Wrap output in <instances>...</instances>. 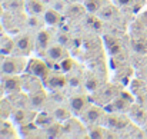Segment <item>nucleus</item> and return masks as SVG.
I'll list each match as a JSON object with an SVG mask.
<instances>
[{
  "label": "nucleus",
  "instance_id": "obj_14",
  "mask_svg": "<svg viewBox=\"0 0 147 139\" xmlns=\"http://www.w3.org/2000/svg\"><path fill=\"white\" fill-rule=\"evenodd\" d=\"M107 125L111 126L113 129H121L127 125V119L121 116H109L107 118Z\"/></svg>",
  "mask_w": 147,
  "mask_h": 139
},
{
  "label": "nucleus",
  "instance_id": "obj_27",
  "mask_svg": "<svg viewBox=\"0 0 147 139\" xmlns=\"http://www.w3.org/2000/svg\"><path fill=\"white\" fill-rule=\"evenodd\" d=\"M120 6H129V4H131V1L133 0H116Z\"/></svg>",
  "mask_w": 147,
  "mask_h": 139
},
{
  "label": "nucleus",
  "instance_id": "obj_6",
  "mask_svg": "<svg viewBox=\"0 0 147 139\" xmlns=\"http://www.w3.org/2000/svg\"><path fill=\"white\" fill-rule=\"evenodd\" d=\"M87 96L84 95H76L70 99V110L74 115H83L87 109Z\"/></svg>",
  "mask_w": 147,
  "mask_h": 139
},
{
  "label": "nucleus",
  "instance_id": "obj_21",
  "mask_svg": "<svg viewBox=\"0 0 147 139\" xmlns=\"http://www.w3.org/2000/svg\"><path fill=\"white\" fill-rule=\"evenodd\" d=\"M6 6H7V9L9 10H11V12H19V10H22V7L24 6V3L22 1V0H7L6 1Z\"/></svg>",
  "mask_w": 147,
  "mask_h": 139
},
{
  "label": "nucleus",
  "instance_id": "obj_8",
  "mask_svg": "<svg viewBox=\"0 0 147 139\" xmlns=\"http://www.w3.org/2000/svg\"><path fill=\"white\" fill-rule=\"evenodd\" d=\"M46 56L47 59H50L51 62H61L63 59L67 57V52L63 45H51L46 52Z\"/></svg>",
  "mask_w": 147,
  "mask_h": 139
},
{
  "label": "nucleus",
  "instance_id": "obj_28",
  "mask_svg": "<svg viewBox=\"0 0 147 139\" xmlns=\"http://www.w3.org/2000/svg\"><path fill=\"white\" fill-rule=\"evenodd\" d=\"M0 17H1V4H0Z\"/></svg>",
  "mask_w": 147,
  "mask_h": 139
},
{
  "label": "nucleus",
  "instance_id": "obj_11",
  "mask_svg": "<svg viewBox=\"0 0 147 139\" xmlns=\"http://www.w3.org/2000/svg\"><path fill=\"white\" fill-rule=\"evenodd\" d=\"M45 23L49 26H57L61 22V14L56 10V9H49L45 12V17H43Z\"/></svg>",
  "mask_w": 147,
  "mask_h": 139
},
{
  "label": "nucleus",
  "instance_id": "obj_12",
  "mask_svg": "<svg viewBox=\"0 0 147 139\" xmlns=\"http://www.w3.org/2000/svg\"><path fill=\"white\" fill-rule=\"evenodd\" d=\"M14 52V39H10V37H1L0 39V53L3 56H7L10 53Z\"/></svg>",
  "mask_w": 147,
  "mask_h": 139
},
{
  "label": "nucleus",
  "instance_id": "obj_16",
  "mask_svg": "<svg viewBox=\"0 0 147 139\" xmlns=\"http://www.w3.org/2000/svg\"><path fill=\"white\" fill-rule=\"evenodd\" d=\"M54 119L59 121V122H63V121H69L70 116H71V112L66 108H57L54 109V113H53Z\"/></svg>",
  "mask_w": 147,
  "mask_h": 139
},
{
  "label": "nucleus",
  "instance_id": "obj_25",
  "mask_svg": "<svg viewBox=\"0 0 147 139\" xmlns=\"http://www.w3.org/2000/svg\"><path fill=\"white\" fill-rule=\"evenodd\" d=\"M86 88L89 89V91H96V89H98V82L96 78H89L87 80H86Z\"/></svg>",
  "mask_w": 147,
  "mask_h": 139
},
{
  "label": "nucleus",
  "instance_id": "obj_23",
  "mask_svg": "<svg viewBox=\"0 0 147 139\" xmlns=\"http://www.w3.org/2000/svg\"><path fill=\"white\" fill-rule=\"evenodd\" d=\"M107 131L103 129V128H93L89 134L90 138H96V139H101V138H107Z\"/></svg>",
  "mask_w": 147,
  "mask_h": 139
},
{
  "label": "nucleus",
  "instance_id": "obj_17",
  "mask_svg": "<svg viewBox=\"0 0 147 139\" xmlns=\"http://www.w3.org/2000/svg\"><path fill=\"white\" fill-rule=\"evenodd\" d=\"M53 121H56L54 119V116H50L47 113H42V115H37V118H36V125L37 126H42V128H47L49 125L53 123Z\"/></svg>",
  "mask_w": 147,
  "mask_h": 139
},
{
  "label": "nucleus",
  "instance_id": "obj_18",
  "mask_svg": "<svg viewBox=\"0 0 147 139\" xmlns=\"http://www.w3.org/2000/svg\"><path fill=\"white\" fill-rule=\"evenodd\" d=\"M60 134H61V126H60L59 121L57 122H53L51 125H49L46 128V135L49 138H57V136H60Z\"/></svg>",
  "mask_w": 147,
  "mask_h": 139
},
{
  "label": "nucleus",
  "instance_id": "obj_9",
  "mask_svg": "<svg viewBox=\"0 0 147 139\" xmlns=\"http://www.w3.org/2000/svg\"><path fill=\"white\" fill-rule=\"evenodd\" d=\"M103 115H104V112L100 106H90L84 110V113L82 116L84 118V121L87 123H96L103 118Z\"/></svg>",
  "mask_w": 147,
  "mask_h": 139
},
{
  "label": "nucleus",
  "instance_id": "obj_15",
  "mask_svg": "<svg viewBox=\"0 0 147 139\" xmlns=\"http://www.w3.org/2000/svg\"><path fill=\"white\" fill-rule=\"evenodd\" d=\"M29 115H27V112L24 110V109H22V108H17V109H14L13 110V121L16 122V123H19V125H24V123H29V118H27Z\"/></svg>",
  "mask_w": 147,
  "mask_h": 139
},
{
  "label": "nucleus",
  "instance_id": "obj_29",
  "mask_svg": "<svg viewBox=\"0 0 147 139\" xmlns=\"http://www.w3.org/2000/svg\"><path fill=\"white\" fill-rule=\"evenodd\" d=\"M67 1H76V0H67Z\"/></svg>",
  "mask_w": 147,
  "mask_h": 139
},
{
  "label": "nucleus",
  "instance_id": "obj_22",
  "mask_svg": "<svg viewBox=\"0 0 147 139\" xmlns=\"http://www.w3.org/2000/svg\"><path fill=\"white\" fill-rule=\"evenodd\" d=\"M101 7V0H86V9L92 13L98 12Z\"/></svg>",
  "mask_w": 147,
  "mask_h": 139
},
{
  "label": "nucleus",
  "instance_id": "obj_7",
  "mask_svg": "<svg viewBox=\"0 0 147 139\" xmlns=\"http://www.w3.org/2000/svg\"><path fill=\"white\" fill-rule=\"evenodd\" d=\"M50 39H51V36H50V33L47 30H40V32L36 35L34 49H36L40 55L46 53L47 49L50 47Z\"/></svg>",
  "mask_w": 147,
  "mask_h": 139
},
{
  "label": "nucleus",
  "instance_id": "obj_24",
  "mask_svg": "<svg viewBox=\"0 0 147 139\" xmlns=\"http://www.w3.org/2000/svg\"><path fill=\"white\" fill-rule=\"evenodd\" d=\"M73 67H74V62H73L71 59H69V57H66V59H63V60L60 62V69H61V72H71Z\"/></svg>",
  "mask_w": 147,
  "mask_h": 139
},
{
  "label": "nucleus",
  "instance_id": "obj_5",
  "mask_svg": "<svg viewBox=\"0 0 147 139\" xmlns=\"http://www.w3.org/2000/svg\"><path fill=\"white\" fill-rule=\"evenodd\" d=\"M43 83L49 88L50 91H59L66 86L67 79L63 73H49V76L43 80Z\"/></svg>",
  "mask_w": 147,
  "mask_h": 139
},
{
  "label": "nucleus",
  "instance_id": "obj_3",
  "mask_svg": "<svg viewBox=\"0 0 147 139\" xmlns=\"http://www.w3.org/2000/svg\"><path fill=\"white\" fill-rule=\"evenodd\" d=\"M1 85H3V91L6 93H19L23 86L22 79L17 75H3Z\"/></svg>",
  "mask_w": 147,
  "mask_h": 139
},
{
  "label": "nucleus",
  "instance_id": "obj_1",
  "mask_svg": "<svg viewBox=\"0 0 147 139\" xmlns=\"http://www.w3.org/2000/svg\"><path fill=\"white\" fill-rule=\"evenodd\" d=\"M26 69V60L22 56H7L0 63L1 75H19Z\"/></svg>",
  "mask_w": 147,
  "mask_h": 139
},
{
  "label": "nucleus",
  "instance_id": "obj_20",
  "mask_svg": "<svg viewBox=\"0 0 147 139\" xmlns=\"http://www.w3.org/2000/svg\"><path fill=\"white\" fill-rule=\"evenodd\" d=\"M113 108L116 109V110H120V112H123V110H127L129 109V100L127 99H124L123 96H119V97H114V100H113Z\"/></svg>",
  "mask_w": 147,
  "mask_h": 139
},
{
  "label": "nucleus",
  "instance_id": "obj_30",
  "mask_svg": "<svg viewBox=\"0 0 147 139\" xmlns=\"http://www.w3.org/2000/svg\"><path fill=\"white\" fill-rule=\"evenodd\" d=\"M43 1H51V0H43Z\"/></svg>",
  "mask_w": 147,
  "mask_h": 139
},
{
  "label": "nucleus",
  "instance_id": "obj_13",
  "mask_svg": "<svg viewBox=\"0 0 147 139\" xmlns=\"http://www.w3.org/2000/svg\"><path fill=\"white\" fill-rule=\"evenodd\" d=\"M46 102V95L43 91H40V89H37V91H34V92L30 95V105L33 106V108H42L43 106V103Z\"/></svg>",
  "mask_w": 147,
  "mask_h": 139
},
{
  "label": "nucleus",
  "instance_id": "obj_4",
  "mask_svg": "<svg viewBox=\"0 0 147 139\" xmlns=\"http://www.w3.org/2000/svg\"><path fill=\"white\" fill-rule=\"evenodd\" d=\"M27 72H29L30 75L39 78L42 82L49 76V67H47V65H46L45 62L39 60V59H33V60L29 63V66H27Z\"/></svg>",
  "mask_w": 147,
  "mask_h": 139
},
{
  "label": "nucleus",
  "instance_id": "obj_2",
  "mask_svg": "<svg viewBox=\"0 0 147 139\" xmlns=\"http://www.w3.org/2000/svg\"><path fill=\"white\" fill-rule=\"evenodd\" d=\"M14 49L17 50V53L20 56L29 55L34 49V40L32 39V36L29 33H22L14 39Z\"/></svg>",
  "mask_w": 147,
  "mask_h": 139
},
{
  "label": "nucleus",
  "instance_id": "obj_19",
  "mask_svg": "<svg viewBox=\"0 0 147 139\" xmlns=\"http://www.w3.org/2000/svg\"><path fill=\"white\" fill-rule=\"evenodd\" d=\"M114 13H116V10H114V7L110 6V4L101 6L100 10H98L100 19H111V17H114Z\"/></svg>",
  "mask_w": 147,
  "mask_h": 139
},
{
  "label": "nucleus",
  "instance_id": "obj_10",
  "mask_svg": "<svg viewBox=\"0 0 147 139\" xmlns=\"http://www.w3.org/2000/svg\"><path fill=\"white\" fill-rule=\"evenodd\" d=\"M24 9L29 12V14H36V16L46 12L43 0H26L24 1Z\"/></svg>",
  "mask_w": 147,
  "mask_h": 139
},
{
  "label": "nucleus",
  "instance_id": "obj_26",
  "mask_svg": "<svg viewBox=\"0 0 147 139\" xmlns=\"http://www.w3.org/2000/svg\"><path fill=\"white\" fill-rule=\"evenodd\" d=\"M67 40H69V36H67V35H64V33H60V35H59V43H60V45L64 46V45L67 43Z\"/></svg>",
  "mask_w": 147,
  "mask_h": 139
}]
</instances>
